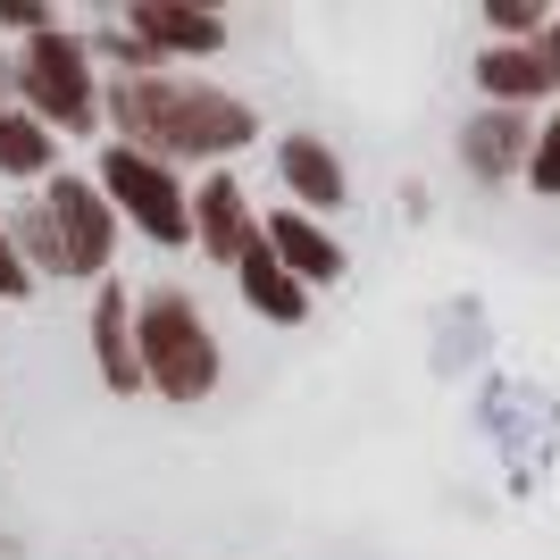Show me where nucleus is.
Listing matches in <instances>:
<instances>
[{
  "mask_svg": "<svg viewBox=\"0 0 560 560\" xmlns=\"http://www.w3.org/2000/svg\"><path fill=\"white\" fill-rule=\"evenodd\" d=\"M117 25H126V34H142V43L160 50L167 68L218 59V50L234 43V25L218 18L210 0H126V9H117Z\"/></svg>",
  "mask_w": 560,
  "mask_h": 560,
  "instance_id": "0eeeda50",
  "label": "nucleus"
},
{
  "mask_svg": "<svg viewBox=\"0 0 560 560\" xmlns=\"http://www.w3.org/2000/svg\"><path fill=\"white\" fill-rule=\"evenodd\" d=\"M93 185L109 192V210H117L126 234L160 243V252H192V176L185 167H167V160H151V151H135V142L101 135Z\"/></svg>",
  "mask_w": 560,
  "mask_h": 560,
  "instance_id": "20e7f679",
  "label": "nucleus"
},
{
  "mask_svg": "<svg viewBox=\"0 0 560 560\" xmlns=\"http://www.w3.org/2000/svg\"><path fill=\"white\" fill-rule=\"evenodd\" d=\"M43 210L50 226H59V243H68V284H109L117 277V243H126V226H117L109 192L93 185V167H59L43 185Z\"/></svg>",
  "mask_w": 560,
  "mask_h": 560,
  "instance_id": "39448f33",
  "label": "nucleus"
},
{
  "mask_svg": "<svg viewBox=\"0 0 560 560\" xmlns=\"http://www.w3.org/2000/svg\"><path fill=\"white\" fill-rule=\"evenodd\" d=\"M277 185H284V210L335 218L351 201V167H343V151H335L327 135L293 126V135H277Z\"/></svg>",
  "mask_w": 560,
  "mask_h": 560,
  "instance_id": "1a4fd4ad",
  "label": "nucleus"
},
{
  "mask_svg": "<svg viewBox=\"0 0 560 560\" xmlns=\"http://www.w3.org/2000/svg\"><path fill=\"white\" fill-rule=\"evenodd\" d=\"M59 167H68V142L50 135L43 117H34V109H0V176H9V185L43 192Z\"/></svg>",
  "mask_w": 560,
  "mask_h": 560,
  "instance_id": "ddd939ff",
  "label": "nucleus"
},
{
  "mask_svg": "<svg viewBox=\"0 0 560 560\" xmlns=\"http://www.w3.org/2000/svg\"><path fill=\"white\" fill-rule=\"evenodd\" d=\"M527 151H536V109H477L460 126V167L477 185H527Z\"/></svg>",
  "mask_w": 560,
  "mask_h": 560,
  "instance_id": "9b49d317",
  "label": "nucleus"
},
{
  "mask_svg": "<svg viewBox=\"0 0 560 560\" xmlns=\"http://www.w3.org/2000/svg\"><path fill=\"white\" fill-rule=\"evenodd\" d=\"M25 293H34V268L18 259V243H9V226H0V310L25 302Z\"/></svg>",
  "mask_w": 560,
  "mask_h": 560,
  "instance_id": "a211bd4d",
  "label": "nucleus"
},
{
  "mask_svg": "<svg viewBox=\"0 0 560 560\" xmlns=\"http://www.w3.org/2000/svg\"><path fill=\"white\" fill-rule=\"evenodd\" d=\"M0 226H9V243H18V259L25 268H34V284L43 277H59L68 284V243H59V226H50V210H43V192H25L18 210L0 218Z\"/></svg>",
  "mask_w": 560,
  "mask_h": 560,
  "instance_id": "4468645a",
  "label": "nucleus"
},
{
  "mask_svg": "<svg viewBox=\"0 0 560 560\" xmlns=\"http://www.w3.org/2000/svg\"><path fill=\"white\" fill-rule=\"evenodd\" d=\"M234 293H243V310H252L259 327H310V302H318L302 277H284V268H277V252H268V243H259V252H243Z\"/></svg>",
  "mask_w": 560,
  "mask_h": 560,
  "instance_id": "f8f14e48",
  "label": "nucleus"
},
{
  "mask_svg": "<svg viewBox=\"0 0 560 560\" xmlns=\"http://www.w3.org/2000/svg\"><path fill=\"white\" fill-rule=\"evenodd\" d=\"M536 68H544V84H552V101H560V9H552V25L536 34Z\"/></svg>",
  "mask_w": 560,
  "mask_h": 560,
  "instance_id": "6ab92c4d",
  "label": "nucleus"
},
{
  "mask_svg": "<svg viewBox=\"0 0 560 560\" xmlns=\"http://www.w3.org/2000/svg\"><path fill=\"white\" fill-rule=\"evenodd\" d=\"M84 43H93L101 75H167V59L142 43V34H126L117 18H93V25H84Z\"/></svg>",
  "mask_w": 560,
  "mask_h": 560,
  "instance_id": "2eb2a0df",
  "label": "nucleus"
},
{
  "mask_svg": "<svg viewBox=\"0 0 560 560\" xmlns=\"http://www.w3.org/2000/svg\"><path fill=\"white\" fill-rule=\"evenodd\" d=\"M101 117H109V142H135L151 160L185 167V176H210V167H234L259 142V109L218 75L167 68V75H109L101 93Z\"/></svg>",
  "mask_w": 560,
  "mask_h": 560,
  "instance_id": "f257e3e1",
  "label": "nucleus"
},
{
  "mask_svg": "<svg viewBox=\"0 0 560 560\" xmlns=\"http://www.w3.org/2000/svg\"><path fill=\"white\" fill-rule=\"evenodd\" d=\"M552 25V0H486V43H536Z\"/></svg>",
  "mask_w": 560,
  "mask_h": 560,
  "instance_id": "dca6fc26",
  "label": "nucleus"
},
{
  "mask_svg": "<svg viewBox=\"0 0 560 560\" xmlns=\"http://www.w3.org/2000/svg\"><path fill=\"white\" fill-rule=\"evenodd\" d=\"M84 335H93V369L117 401L142 394V351H135V284L109 277L93 284V310H84Z\"/></svg>",
  "mask_w": 560,
  "mask_h": 560,
  "instance_id": "9d476101",
  "label": "nucleus"
},
{
  "mask_svg": "<svg viewBox=\"0 0 560 560\" xmlns=\"http://www.w3.org/2000/svg\"><path fill=\"white\" fill-rule=\"evenodd\" d=\"M527 192L560 201V101L536 117V151H527Z\"/></svg>",
  "mask_w": 560,
  "mask_h": 560,
  "instance_id": "f3484780",
  "label": "nucleus"
},
{
  "mask_svg": "<svg viewBox=\"0 0 560 560\" xmlns=\"http://www.w3.org/2000/svg\"><path fill=\"white\" fill-rule=\"evenodd\" d=\"M259 243L277 252L284 277H302L310 293H335V284L351 277V252H343V234L327 226V218H310V210H259Z\"/></svg>",
  "mask_w": 560,
  "mask_h": 560,
  "instance_id": "6e6552de",
  "label": "nucleus"
},
{
  "mask_svg": "<svg viewBox=\"0 0 560 560\" xmlns=\"http://www.w3.org/2000/svg\"><path fill=\"white\" fill-rule=\"evenodd\" d=\"M192 252L218 259V268H243V252H259V201L243 192L234 167H210V176H192Z\"/></svg>",
  "mask_w": 560,
  "mask_h": 560,
  "instance_id": "423d86ee",
  "label": "nucleus"
},
{
  "mask_svg": "<svg viewBox=\"0 0 560 560\" xmlns=\"http://www.w3.org/2000/svg\"><path fill=\"white\" fill-rule=\"evenodd\" d=\"M135 351H142V394L176 401V410L210 401L218 376H226V343L185 284H142L135 293Z\"/></svg>",
  "mask_w": 560,
  "mask_h": 560,
  "instance_id": "f03ea898",
  "label": "nucleus"
},
{
  "mask_svg": "<svg viewBox=\"0 0 560 560\" xmlns=\"http://www.w3.org/2000/svg\"><path fill=\"white\" fill-rule=\"evenodd\" d=\"M101 93H109V75H101L84 25H59V34H43V43L18 50V109H34L59 142L109 126V117H101Z\"/></svg>",
  "mask_w": 560,
  "mask_h": 560,
  "instance_id": "7ed1b4c3",
  "label": "nucleus"
}]
</instances>
